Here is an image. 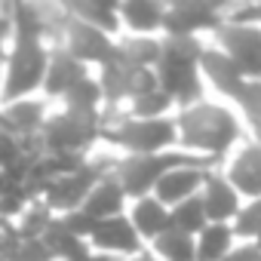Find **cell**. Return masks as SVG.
I'll return each instance as SVG.
<instances>
[{
    "instance_id": "6da1fadb",
    "label": "cell",
    "mask_w": 261,
    "mask_h": 261,
    "mask_svg": "<svg viewBox=\"0 0 261 261\" xmlns=\"http://www.w3.org/2000/svg\"><path fill=\"white\" fill-rule=\"evenodd\" d=\"M172 120H175L178 148L209 157L215 163H221L230 154V148L243 142V123L237 120V114L209 98L185 111H175Z\"/></svg>"
},
{
    "instance_id": "7a4b0ae2",
    "label": "cell",
    "mask_w": 261,
    "mask_h": 261,
    "mask_svg": "<svg viewBox=\"0 0 261 261\" xmlns=\"http://www.w3.org/2000/svg\"><path fill=\"white\" fill-rule=\"evenodd\" d=\"M200 37H160V62L154 68L157 86L175 101V111L206 101V86L200 77Z\"/></svg>"
},
{
    "instance_id": "3957f363",
    "label": "cell",
    "mask_w": 261,
    "mask_h": 261,
    "mask_svg": "<svg viewBox=\"0 0 261 261\" xmlns=\"http://www.w3.org/2000/svg\"><path fill=\"white\" fill-rule=\"evenodd\" d=\"M185 166H200V169H218L215 160L209 157H200V154H191V151H181V148H172V151H163V154H142V157H120L117 169H114V178L120 181L126 200H142L154 191V185L172 172V169H185Z\"/></svg>"
},
{
    "instance_id": "277c9868",
    "label": "cell",
    "mask_w": 261,
    "mask_h": 261,
    "mask_svg": "<svg viewBox=\"0 0 261 261\" xmlns=\"http://www.w3.org/2000/svg\"><path fill=\"white\" fill-rule=\"evenodd\" d=\"M117 148L120 157H142V154H163L178 148L175 136V120H133V117H117L111 126L101 129L98 148Z\"/></svg>"
},
{
    "instance_id": "5b68a950",
    "label": "cell",
    "mask_w": 261,
    "mask_h": 261,
    "mask_svg": "<svg viewBox=\"0 0 261 261\" xmlns=\"http://www.w3.org/2000/svg\"><path fill=\"white\" fill-rule=\"evenodd\" d=\"M49 46L34 40H13L4 56V83H0V105H10L19 98H31L46 77Z\"/></svg>"
},
{
    "instance_id": "8992f818",
    "label": "cell",
    "mask_w": 261,
    "mask_h": 261,
    "mask_svg": "<svg viewBox=\"0 0 261 261\" xmlns=\"http://www.w3.org/2000/svg\"><path fill=\"white\" fill-rule=\"evenodd\" d=\"M101 114V111H98ZM98 114H74V111H53L40 129V142L46 154H71L89 157L98 148L101 117Z\"/></svg>"
},
{
    "instance_id": "52a82bcc",
    "label": "cell",
    "mask_w": 261,
    "mask_h": 261,
    "mask_svg": "<svg viewBox=\"0 0 261 261\" xmlns=\"http://www.w3.org/2000/svg\"><path fill=\"white\" fill-rule=\"evenodd\" d=\"M221 25H224V19H221V4H212V0H175V4H166L163 37H200V34H215Z\"/></svg>"
},
{
    "instance_id": "ba28073f",
    "label": "cell",
    "mask_w": 261,
    "mask_h": 261,
    "mask_svg": "<svg viewBox=\"0 0 261 261\" xmlns=\"http://www.w3.org/2000/svg\"><path fill=\"white\" fill-rule=\"evenodd\" d=\"M212 37H215V46L240 68L246 80H261V25L224 22Z\"/></svg>"
},
{
    "instance_id": "9c48e42d",
    "label": "cell",
    "mask_w": 261,
    "mask_h": 261,
    "mask_svg": "<svg viewBox=\"0 0 261 261\" xmlns=\"http://www.w3.org/2000/svg\"><path fill=\"white\" fill-rule=\"evenodd\" d=\"M59 46L71 59H77L80 65H86V68H105L108 62L117 59V40L114 37H108V34H101V31H95V28L71 19V16H68V25L62 31V43Z\"/></svg>"
},
{
    "instance_id": "30bf717a",
    "label": "cell",
    "mask_w": 261,
    "mask_h": 261,
    "mask_svg": "<svg viewBox=\"0 0 261 261\" xmlns=\"http://www.w3.org/2000/svg\"><path fill=\"white\" fill-rule=\"evenodd\" d=\"M89 249L92 252H101V255L123 258V261H133L148 246L142 243V237L136 233V227L129 224L126 215H117V218H108V221H98L95 224V230L89 237Z\"/></svg>"
},
{
    "instance_id": "8fae6325",
    "label": "cell",
    "mask_w": 261,
    "mask_h": 261,
    "mask_svg": "<svg viewBox=\"0 0 261 261\" xmlns=\"http://www.w3.org/2000/svg\"><path fill=\"white\" fill-rule=\"evenodd\" d=\"M53 114V101L46 98H19L10 105H0V117H4V133L13 139H34L46 117Z\"/></svg>"
},
{
    "instance_id": "7c38bea8",
    "label": "cell",
    "mask_w": 261,
    "mask_h": 261,
    "mask_svg": "<svg viewBox=\"0 0 261 261\" xmlns=\"http://www.w3.org/2000/svg\"><path fill=\"white\" fill-rule=\"evenodd\" d=\"M200 203H203L209 224H230L243 206V197L230 188V181L224 178L221 169H212L200 188Z\"/></svg>"
},
{
    "instance_id": "4fadbf2b",
    "label": "cell",
    "mask_w": 261,
    "mask_h": 261,
    "mask_svg": "<svg viewBox=\"0 0 261 261\" xmlns=\"http://www.w3.org/2000/svg\"><path fill=\"white\" fill-rule=\"evenodd\" d=\"M221 172L240 197L258 200L261 197V145L243 139L237 154L227 160V169H221Z\"/></svg>"
},
{
    "instance_id": "5bb4252c",
    "label": "cell",
    "mask_w": 261,
    "mask_h": 261,
    "mask_svg": "<svg viewBox=\"0 0 261 261\" xmlns=\"http://www.w3.org/2000/svg\"><path fill=\"white\" fill-rule=\"evenodd\" d=\"M200 77H206L212 83V89L230 101L240 98L243 86H246V77L240 74V68L215 46V43H206L203 46V56H200Z\"/></svg>"
},
{
    "instance_id": "9a60e30c",
    "label": "cell",
    "mask_w": 261,
    "mask_h": 261,
    "mask_svg": "<svg viewBox=\"0 0 261 261\" xmlns=\"http://www.w3.org/2000/svg\"><path fill=\"white\" fill-rule=\"evenodd\" d=\"M86 74H92L86 65H80L77 59H71L62 46H53L49 49V65H46V77H43V86H40V92L46 95V101H53V98H65V92L71 89V86H77Z\"/></svg>"
},
{
    "instance_id": "2e32d148",
    "label": "cell",
    "mask_w": 261,
    "mask_h": 261,
    "mask_svg": "<svg viewBox=\"0 0 261 261\" xmlns=\"http://www.w3.org/2000/svg\"><path fill=\"white\" fill-rule=\"evenodd\" d=\"M209 172H212V169H200V166H185V169H172V172H166V175H163V178H160V181L154 185L151 197H154V200H157L160 206L172 209V206L185 203L188 197H197Z\"/></svg>"
},
{
    "instance_id": "e0dca14e",
    "label": "cell",
    "mask_w": 261,
    "mask_h": 261,
    "mask_svg": "<svg viewBox=\"0 0 261 261\" xmlns=\"http://www.w3.org/2000/svg\"><path fill=\"white\" fill-rule=\"evenodd\" d=\"M117 16H120V28H126L133 37H157V31H163L166 4H157V0H123V4H117Z\"/></svg>"
},
{
    "instance_id": "ac0fdd59",
    "label": "cell",
    "mask_w": 261,
    "mask_h": 261,
    "mask_svg": "<svg viewBox=\"0 0 261 261\" xmlns=\"http://www.w3.org/2000/svg\"><path fill=\"white\" fill-rule=\"evenodd\" d=\"M126 203H129V200H126L120 181H117L114 175H105V178L92 188V194L86 197V203L80 206V212H86V215L95 218V221H108V218L126 215Z\"/></svg>"
},
{
    "instance_id": "d6986e66",
    "label": "cell",
    "mask_w": 261,
    "mask_h": 261,
    "mask_svg": "<svg viewBox=\"0 0 261 261\" xmlns=\"http://www.w3.org/2000/svg\"><path fill=\"white\" fill-rule=\"evenodd\" d=\"M65 10H68L71 19H77V22H83V25H89V28L114 37V40L123 31L120 16H117V4H101V0H68Z\"/></svg>"
},
{
    "instance_id": "ffe728a7",
    "label": "cell",
    "mask_w": 261,
    "mask_h": 261,
    "mask_svg": "<svg viewBox=\"0 0 261 261\" xmlns=\"http://www.w3.org/2000/svg\"><path fill=\"white\" fill-rule=\"evenodd\" d=\"M126 218H129V224L136 227V233L142 237V243L157 240V237L169 227V209L160 206L151 194L142 197V200H133V206H129Z\"/></svg>"
},
{
    "instance_id": "44dd1931",
    "label": "cell",
    "mask_w": 261,
    "mask_h": 261,
    "mask_svg": "<svg viewBox=\"0 0 261 261\" xmlns=\"http://www.w3.org/2000/svg\"><path fill=\"white\" fill-rule=\"evenodd\" d=\"M0 261H53L43 240H22L13 224L0 227Z\"/></svg>"
},
{
    "instance_id": "7402d4cb",
    "label": "cell",
    "mask_w": 261,
    "mask_h": 261,
    "mask_svg": "<svg viewBox=\"0 0 261 261\" xmlns=\"http://www.w3.org/2000/svg\"><path fill=\"white\" fill-rule=\"evenodd\" d=\"M117 59L133 68H157L160 62V37H117Z\"/></svg>"
},
{
    "instance_id": "603a6c76",
    "label": "cell",
    "mask_w": 261,
    "mask_h": 261,
    "mask_svg": "<svg viewBox=\"0 0 261 261\" xmlns=\"http://www.w3.org/2000/svg\"><path fill=\"white\" fill-rule=\"evenodd\" d=\"M43 246L49 249L53 261H74V258H83V255L92 252L89 243L80 240V237H74L71 230H65V224H62L59 218H53L49 230L43 233Z\"/></svg>"
},
{
    "instance_id": "cb8c5ba5",
    "label": "cell",
    "mask_w": 261,
    "mask_h": 261,
    "mask_svg": "<svg viewBox=\"0 0 261 261\" xmlns=\"http://www.w3.org/2000/svg\"><path fill=\"white\" fill-rule=\"evenodd\" d=\"M160 261H194L197 258V240L191 233H181L175 227H166L157 240H151L148 249Z\"/></svg>"
},
{
    "instance_id": "d4e9b609",
    "label": "cell",
    "mask_w": 261,
    "mask_h": 261,
    "mask_svg": "<svg viewBox=\"0 0 261 261\" xmlns=\"http://www.w3.org/2000/svg\"><path fill=\"white\" fill-rule=\"evenodd\" d=\"M194 240H197V258L194 261H221L237 246L230 224H206Z\"/></svg>"
},
{
    "instance_id": "484cf974",
    "label": "cell",
    "mask_w": 261,
    "mask_h": 261,
    "mask_svg": "<svg viewBox=\"0 0 261 261\" xmlns=\"http://www.w3.org/2000/svg\"><path fill=\"white\" fill-rule=\"evenodd\" d=\"M123 114L133 117V120H166L175 114V101L163 92V89H154L148 95H139L133 101L123 105Z\"/></svg>"
},
{
    "instance_id": "4316f807",
    "label": "cell",
    "mask_w": 261,
    "mask_h": 261,
    "mask_svg": "<svg viewBox=\"0 0 261 261\" xmlns=\"http://www.w3.org/2000/svg\"><path fill=\"white\" fill-rule=\"evenodd\" d=\"M62 108L74 111V114H98L101 111V89L95 83V74H86L77 86H71L62 98Z\"/></svg>"
},
{
    "instance_id": "83f0119b",
    "label": "cell",
    "mask_w": 261,
    "mask_h": 261,
    "mask_svg": "<svg viewBox=\"0 0 261 261\" xmlns=\"http://www.w3.org/2000/svg\"><path fill=\"white\" fill-rule=\"evenodd\" d=\"M53 218H56V215H53L40 200H31V203L25 206V212L13 221V230H16L22 240H43V233L49 230Z\"/></svg>"
},
{
    "instance_id": "f1b7e54d",
    "label": "cell",
    "mask_w": 261,
    "mask_h": 261,
    "mask_svg": "<svg viewBox=\"0 0 261 261\" xmlns=\"http://www.w3.org/2000/svg\"><path fill=\"white\" fill-rule=\"evenodd\" d=\"M206 224H209V221H206V212H203L200 194H197V197H188L185 203H178V206L169 209V227H175V230H181V233L197 237Z\"/></svg>"
},
{
    "instance_id": "f546056e",
    "label": "cell",
    "mask_w": 261,
    "mask_h": 261,
    "mask_svg": "<svg viewBox=\"0 0 261 261\" xmlns=\"http://www.w3.org/2000/svg\"><path fill=\"white\" fill-rule=\"evenodd\" d=\"M230 230H233V237L243 240V243H255V240L261 237V197L240 206L237 218L230 221Z\"/></svg>"
},
{
    "instance_id": "4dcf8cb0",
    "label": "cell",
    "mask_w": 261,
    "mask_h": 261,
    "mask_svg": "<svg viewBox=\"0 0 261 261\" xmlns=\"http://www.w3.org/2000/svg\"><path fill=\"white\" fill-rule=\"evenodd\" d=\"M237 105L243 108L249 126H252V123H261V80H246V86H243Z\"/></svg>"
},
{
    "instance_id": "1f68e13d",
    "label": "cell",
    "mask_w": 261,
    "mask_h": 261,
    "mask_svg": "<svg viewBox=\"0 0 261 261\" xmlns=\"http://www.w3.org/2000/svg\"><path fill=\"white\" fill-rule=\"evenodd\" d=\"M56 218L65 224V230H71L74 237H80V240H86V243H89V237H92V230H95V224H98L95 218H89V215L80 212V209H77V212H68V215H56Z\"/></svg>"
},
{
    "instance_id": "d6a6232c",
    "label": "cell",
    "mask_w": 261,
    "mask_h": 261,
    "mask_svg": "<svg viewBox=\"0 0 261 261\" xmlns=\"http://www.w3.org/2000/svg\"><path fill=\"white\" fill-rule=\"evenodd\" d=\"M221 261H261V249L255 243H237Z\"/></svg>"
},
{
    "instance_id": "836d02e7",
    "label": "cell",
    "mask_w": 261,
    "mask_h": 261,
    "mask_svg": "<svg viewBox=\"0 0 261 261\" xmlns=\"http://www.w3.org/2000/svg\"><path fill=\"white\" fill-rule=\"evenodd\" d=\"M7 40H13V28H10V16H7V4H0V56H7Z\"/></svg>"
},
{
    "instance_id": "e575fe53",
    "label": "cell",
    "mask_w": 261,
    "mask_h": 261,
    "mask_svg": "<svg viewBox=\"0 0 261 261\" xmlns=\"http://www.w3.org/2000/svg\"><path fill=\"white\" fill-rule=\"evenodd\" d=\"M74 261H123V258H114V255H101V252H89L83 258H74Z\"/></svg>"
},
{
    "instance_id": "d590c367",
    "label": "cell",
    "mask_w": 261,
    "mask_h": 261,
    "mask_svg": "<svg viewBox=\"0 0 261 261\" xmlns=\"http://www.w3.org/2000/svg\"><path fill=\"white\" fill-rule=\"evenodd\" d=\"M133 261H160V258H154V255H151V252H148V249H145V252H142V255H139V258H133Z\"/></svg>"
},
{
    "instance_id": "8d00e7d4",
    "label": "cell",
    "mask_w": 261,
    "mask_h": 261,
    "mask_svg": "<svg viewBox=\"0 0 261 261\" xmlns=\"http://www.w3.org/2000/svg\"><path fill=\"white\" fill-rule=\"evenodd\" d=\"M0 83H4V56H0Z\"/></svg>"
},
{
    "instance_id": "74e56055",
    "label": "cell",
    "mask_w": 261,
    "mask_h": 261,
    "mask_svg": "<svg viewBox=\"0 0 261 261\" xmlns=\"http://www.w3.org/2000/svg\"><path fill=\"white\" fill-rule=\"evenodd\" d=\"M255 246H258V249H261V237H258V240H255Z\"/></svg>"
},
{
    "instance_id": "f35d334b",
    "label": "cell",
    "mask_w": 261,
    "mask_h": 261,
    "mask_svg": "<svg viewBox=\"0 0 261 261\" xmlns=\"http://www.w3.org/2000/svg\"><path fill=\"white\" fill-rule=\"evenodd\" d=\"M0 227H4V224H0Z\"/></svg>"
}]
</instances>
